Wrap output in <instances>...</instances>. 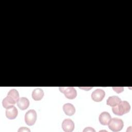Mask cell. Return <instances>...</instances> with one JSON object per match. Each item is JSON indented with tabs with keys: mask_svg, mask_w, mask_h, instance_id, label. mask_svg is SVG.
<instances>
[{
	"mask_svg": "<svg viewBox=\"0 0 132 132\" xmlns=\"http://www.w3.org/2000/svg\"><path fill=\"white\" fill-rule=\"evenodd\" d=\"M7 95L11 96L12 97H13L16 102H18L19 98V93L18 91L15 89H11L8 93Z\"/></svg>",
	"mask_w": 132,
	"mask_h": 132,
	"instance_id": "5bb4252c",
	"label": "cell"
},
{
	"mask_svg": "<svg viewBox=\"0 0 132 132\" xmlns=\"http://www.w3.org/2000/svg\"><path fill=\"white\" fill-rule=\"evenodd\" d=\"M111 116L108 112H102L99 116L98 120L100 123L103 125H108L111 119Z\"/></svg>",
	"mask_w": 132,
	"mask_h": 132,
	"instance_id": "ba28073f",
	"label": "cell"
},
{
	"mask_svg": "<svg viewBox=\"0 0 132 132\" xmlns=\"http://www.w3.org/2000/svg\"><path fill=\"white\" fill-rule=\"evenodd\" d=\"M31 96L35 101H40L44 96L43 90L40 88H36L32 91Z\"/></svg>",
	"mask_w": 132,
	"mask_h": 132,
	"instance_id": "8fae6325",
	"label": "cell"
},
{
	"mask_svg": "<svg viewBox=\"0 0 132 132\" xmlns=\"http://www.w3.org/2000/svg\"><path fill=\"white\" fill-rule=\"evenodd\" d=\"M61 127L63 131L65 132L72 131L75 127L74 122L70 119H64L61 124Z\"/></svg>",
	"mask_w": 132,
	"mask_h": 132,
	"instance_id": "8992f818",
	"label": "cell"
},
{
	"mask_svg": "<svg viewBox=\"0 0 132 132\" xmlns=\"http://www.w3.org/2000/svg\"><path fill=\"white\" fill-rule=\"evenodd\" d=\"M37 119V113L34 109H30L28 110L24 117V120L26 124L29 126L33 125Z\"/></svg>",
	"mask_w": 132,
	"mask_h": 132,
	"instance_id": "277c9868",
	"label": "cell"
},
{
	"mask_svg": "<svg viewBox=\"0 0 132 132\" xmlns=\"http://www.w3.org/2000/svg\"><path fill=\"white\" fill-rule=\"evenodd\" d=\"M109 128L113 131H119L122 130L124 126L122 120L118 118H113L110 119L108 124Z\"/></svg>",
	"mask_w": 132,
	"mask_h": 132,
	"instance_id": "7a4b0ae2",
	"label": "cell"
},
{
	"mask_svg": "<svg viewBox=\"0 0 132 132\" xmlns=\"http://www.w3.org/2000/svg\"><path fill=\"white\" fill-rule=\"evenodd\" d=\"M30 131V129H29L28 128H27V127H20L19 130L18 131Z\"/></svg>",
	"mask_w": 132,
	"mask_h": 132,
	"instance_id": "2e32d148",
	"label": "cell"
},
{
	"mask_svg": "<svg viewBox=\"0 0 132 132\" xmlns=\"http://www.w3.org/2000/svg\"><path fill=\"white\" fill-rule=\"evenodd\" d=\"M18 107L22 110L26 109L29 106V101L26 97H21L17 102Z\"/></svg>",
	"mask_w": 132,
	"mask_h": 132,
	"instance_id": "9c48e42d",
	"label": "cell"
},
{
	"mask_svg": "<svg viewBox=\"0 0 132 132\" xmlns=\"http://www.w3.org/2000/svg\"><path fill=\"white\" fill-rule=\"evenodd\" d=\"M121 101V98L116 95L109 96L106 101V104L111 107H114L117 105Z\"/></svg>",
	"mask_w": 132,
	"mask_h": 132,
	"instance_id": "4fadbf2b",
	"label": "cell"
},
{
	"mask_svg": "<svg viewBox=\"0 0 132 132\" xmlns=\"http://www.w3.org/2000/svg\"><path fill=\"white\" fill-rule=\"evenodd\" d=\"M112 89L114 90V91H116V92H117L118 93H121L124 90V88L122 87H112Z\"/></svg>",
	"mask_w": 132,
	"mask_h": 132,
	"instance_id": "9a60e30c",
	"label": "cell"
},
{
	"mask_svg": "<svg viewBox=\"0 0 132 132\" xmlns=\"http://www.w3.org/2000/svg\"><path fill=\"white\" fill-rule=\"evenodd\" d=\"M83 131H95V130L92 127H86L84 129Z\"/></svg>",
	"mask_w": 132,
	"mask_h": 132,
	"instance_id": "e0dca14e",
	"label": "cell"
},
{
	"mask_svg": "<svg viewBox=\"0 0 132 132\" xmlns=\"http://www.w3.org/2000/svg\"><path fill=\"white\" fill-rule=\"evenodd\" d=\"M63 110L65 114L69 116L73 115L75 112V108L74 105L71 103L64 104L63 106Z\"/></svg>",
	"mask_w": 132,
	"mask_h": 132,
	"instance_id": "30bf717a",
	"label": "cell"
},
{
	"mask_svg": "<svg viewBox=\"0 0 132 132\" xmlns=\"http://www.w3.org/2000/svg\"><path fill=\"white\" fill-rule=\"evenodd\" d=\"M59 89L60 91L63 93L68 99L73 100L77 96V91L73 87H60Z\"/></svg>",
	"mask_w": 132,
	"mask_h": 132,
	"instance_id": "3957f363",
	"label": "cell"
},
{
	"mask_svg": "<svg viewBox=\"0 0 132 132\" xmlns=\"http://www.w3.org/2000/svg\"><path fill=\"white\" fill-rule=\"evenodd\" d=\"M18 114L17 108L13 105L7 108L6 110V116L10 120L15 119Z\"/></svg>",
	"mask_w": 132,
	"mask_h": 132,
	"instance_id": "52a82bcc",
	"label": "cell"
},
{
	"mask_svg": "<svg viewBox=\"0 0 132 132\" xmlns=\"http://www.w3.org/2000/svg\"><path fill=\"white\" fill-rule=\"evenodd\" d=\"M130 109V105L126 101H121L117 105L112 107V110L113 113L117 116H121L128 113Z\"/></svg>",
	"mask_w": 132,
	"mask_h": 132,
	"instance_id": "6da1fadb",
	"label": "cell"
},
{
	"mask_svg": "<svg viewBox=\"0 0 132 132\" xmlns=\"http://www.w3.org/2000/svg\"><path fill=\"white\" fill-rule=\"evenodd\" d=\"M105 96V91L101 89H97L94 90L91 94V98L93 101L99 102H101Z\"/></svg>",
	"mask_w": 132,
	"mask_h": 132,
	"instance_id": "5b68a950",
	"label": "cell"
},
{
	"mask_svg": "<svg viewBox=\"0 0 132 132\" xmlns=\"http://www.w3.org/2000/svg\"><path fill=\"white\" fill-rule=\"evenodd\" d=\"M16 103H17V102L13 97L9 95H7V96L5 97L2 101L3 107L6 109L9 107L14 105Z\"/></svg>",
	"mask_w": 132,
	"mask_h": 132,
	"instance_id": "7c38bea8",
	"label": "cell"
}]
</instances>
